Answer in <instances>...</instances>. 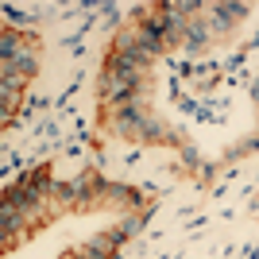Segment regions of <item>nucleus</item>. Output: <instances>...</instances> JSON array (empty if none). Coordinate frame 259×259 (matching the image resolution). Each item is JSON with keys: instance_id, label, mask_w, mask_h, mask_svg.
Instances as JSON below:
<instances>
[{"instance_id": "obj_1", "label": "nucleus", "mask_w": 259, "mask_h": 259, "mask_svg": "<svg viewBox=\"0 0 259 259\" xmlns=\"http://www.w3.org/2000/svg\"><path fill=\"white\" fill-rule=\"evenodd\" d=\"M27 232H31L27 217H23L16 205L0 201V236H4V251H12V248H16V244H20L23 236H27Z\"/></svg>"}, {"instance_id": "obj_2", "label": "nucleus", "mask_w": 259, "mask_h": 259, "mask_svg": "<svg viewBox=\"0 0 259 259\" xmlns=\"http://www.w3.org/2000/svg\"><path fill=\"white\" fill-rule=\"evenodd\" d=\"M205 12H209L205 20H209V27H213V35H228L251 8L248 4H205Z\"/></svg>"}, {"instance_id": "obj_3", "label": "nucleus", "mask_w": 259, "mask_h": 259, "mask_svg": "<svg viewBox=\"0 0 259 259\" xmlns=\"http://www.w3.org/2000/svg\"><path fill=\"white\" fill-rule=\"evenodd\" d=\"M124 240H128V232H124V228H101V232H93V236L85 240L89 248H97L101 255H108V259H116L120 255V248H124Z\"/></svg>"}, {"instance_id": "obj_4", "label": "nucleus", "mask_w": 259, "mask_h": 259, "mask_svg": "<svg viewBox=\"0 0 259 259\" xmlns=\"http://www.w3.org/2000/svg\"><path fill=\"white\" fill-rule=\"evenodd\" d=\"M12 66H16V74L23 77V81H31L35 74H39V43H35V35H27L20 47V54L12 58Z\"/></svg>"}, {"instance_id": "obj_5", "label": "nucleus", "mask_w": 259, "mask_h": 259, "mask_svg": "<svg viewBox=\"0 0 259 259\" xmlns=\"http://www.w3.org/2000/svg\"><path fill=\"white\" fill-rule=\"evenodd\" d=\"M213 39V27H209V20H205V12L201 16H194V20L186 23V39H182V51L186 54H197L201 47Z\"/></svg>"}, {"instance_id": "obj_6", "label": "nucleus", "mask_w": 259, "mask_h": 259, "mask_svg": "<svg viewBox=\"0 0 259 259\" xmlns=\"http://www.w3.org/2000/svg\"><path fill=\"white\" fill-rule=\"evenodd\" d=\"M20 101H23V89H20V85H0V108H4V112H0V120H4V128L16 120Z\"/></svg>"}, {"instance_id": "obj_7", "label": "nucleus", "mask_w": 259, "mask_h": 259, "mask_svg": "<svg viewBox=\"0 0 259 259\" xmlns=\"http://www.w3.org/2000/svg\"><path fill=\"white\" fill-rule=\"evenodd\" d=\"M23 39H27V35H20V31H12V27H4V31H0V62H12V58L20 54Z\"/></svg>"}, {"instance_id": "obj_8", "label": "nucleus", "mask_w": 259, "mask_h": 259, "mask_svg": "<svg viewBox=\"0 0 259 259\" xmlns=\"http://www.w3.org/2000/svg\"><path fill=\"white\" fill-rule=\"evenodd\" d=\"M4 16H8V27H12V31H20V35L35 23L31 12H27V8H16V4H8V8H4Z\"/></svg>"}, {"instance_id": "obj_9", "label": "nucleus", "mask_w": 259, "mask_h": 259, "mask_svg": "<svg viewBox=\"0 0 259 259\" xmlns=\"http://www.w3.org/2000/svg\"><path fill=\"white\" fill-rule=\"evenodd\" d=\"M74 255H77V259H108V255H101L97 248H89V244H77ZM116 259H120V255H116Z\"/></svg>"}, {"instance_id": "obj_10", "label": "nucleus", "mask_w": 259, "mask_h": 259, "mask_svg": "<svg viewBox=\"0 0 259 259\" xmlns=\"http://www.w3.org/2000/svg\"><path fill=\"white\" fill-rule=\"evenodd\" d=\"M58 259H77V255H74V248H70V251H62V255H58Z\"/></svg>"}, {"instance_id": "obj_11", "label": "nucleus", "mask_w": 259, "mask_h": 259, "mask_svg": "<svg viewBox=\"0 0 259 259\" xmlns=\"http://www.w3.org/2000/svg\"><path fill=\"white\" fill-rule=\"evenodd\" d=\"M251 97H255V101H259V81H255V85H251Z\"/></svg>"}]
</instances>
